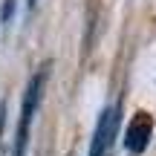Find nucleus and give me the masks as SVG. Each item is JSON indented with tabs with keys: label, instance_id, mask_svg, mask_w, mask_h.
Masks as SVG:
<instances>
[{
	"label": "nucleus",
	"instance_id": "f257e3e1",
	"mask_svg": "<svg viewBox=\"0 0 156 156\" xmlns=\"http://www.w3.org/2000/svg\"><path fill=\"white\" fill-rule=\"evenodd\" d=\"M46 84V67H41L38 73L29 78L26 90H23V104H20V122H17V133H15V151L12 156H23L26 153V142H29V127H32V119L38 113L41 104V93H44Z\"/></svg>",
	"mask_w": 156,
	"mask_h": 156
},
{
	"label": "nucleus",
	"instance_id": "f03ea898",
	"mask_svg": "<svg viewBox=\"0 0 156 156\" xmlns=\"http://www.w3.org/2000/svg\"><path fill=\"white\" fill-rule=\"evenodd\" d=\"M116 127H119V110L116 107H107V110L101 113L98 124H95V133H93L87 156H104L107 147H110V142H113V136H116Z\"/></svg>",
	"mask_w": 156,
	"mask_h": 156
},
{
	"label": "nucleus",
	"instance_id": "7ed1b4c3",
	"mask_svg": "<svg viewBox=\"0 0 156 156\" xmlns=\"http://www.w3.org/2000/svg\"><path fill=\"white\" fill-rule=\"evenodd\" d=\"M151 136H153V119L147 113H136L133 122L124 130V147L130 153H142L147 147V142H151Z\"/></svg>",
	"mask_w": 156,
	"mask_h": 156
},
{
	"label": "nucleus",
	"instance_id": "20e7f679",
	"mask_svg": "<svg viewBox=\"0 0 156 156\" xmlns=\"http://www.w3.org/2000/svg\"><path fill=\"white\" fill-rule=\"evenodd\" d=\"M12 9H15V0H6V6H3V20H9V17H12Z\"/></svg>",
	"mask_w": 156,
	"mask_h": 156
},
{
	"label": "nucleus",
	"instance_id": "39448f33",
	"mask_svg": "<svg viewBox=\"0 0 156 156\" xmlns=\"http://www.w3.org/2000/svg\"><path fill=\"white\" fill-rule=\"evenodd\" d=\"M0 130H3V104H0Z\"/></svg>",
	"mask_w": 156,
	"mask_h": 156
},
{
	"label": "nucleus",
	"instance_id": "423d86ee",
	"mask_svg": "<svg viewBox=\"0 0 156 156\" xmlns=\"http://www.w3.org/2000/svg\"><path fill=\"white\" fill-rule=\"evenodd\" d=\"M26 3H29V9H35V3H38V0H26Z\"/></svg>",
	"mask_w": 156,
	"mask_h": 156
}]
</instances>
